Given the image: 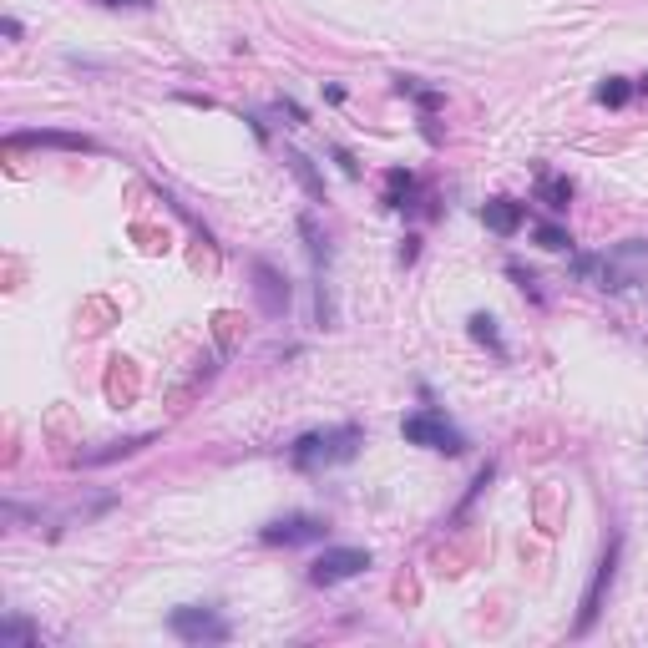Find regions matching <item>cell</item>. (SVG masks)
<instances>
[{
	"label": "cell",
	"mask_w": 648,
	"mask_h": 648,
	"mask_svg": "<svg viewBox=\"0 0 648 648\" xmlns=\"http://www.w3.org/2000/svg\"><path fill=\"white\" fill-rule=\"evenodd\" d=\"M365 446V431L355 421H340V426H319V431H304L294 446H289V466L294 471H330V466H350Z\"/></svg>",
	"instance_id": "1"
},
{
	"label": "cell",
	"mask_w": 648,
	"mask_h": 648,
	"mask_svg": "<svg viewBox=\"0 0 648 648\" xmlns=\"http://www.w3.org/2000/svg\"><path fill=\"white\" fill-rule=\"evenodd\" d=\"M21 147H56V152H102L97 137L87 132H6V152H21Z\"/></svg>",
	"instance_id": "8"
},
{
	"label": "cell",
	"mask_w": 648,
	"mask_h": 648,
	"mask_svg": "<svg viewBox=\"0 0 648 648\" xmlns=\"http://www.w3.org/2000/svg\"><path fill=\"white\" fill-rule=\"evenodd\" d=\"M400 436L411 441V446H426V451H441V456H466L471 441L436 411V405H421V411H411L400 421Z\"/></svg>",
	"instance_id": "2"
},
{
	"label": "cell",
	"mask_w": 648,
	"mask_h": 648,
	"mask_svg": "<svg viewBox=\"0 0 648 648\" xmlns=\"http://www.w3.org/2000/svg\"><path fill=\"white\" fill-rule=\"evenodd\" d=\"M41 638V628L31 623V618H0V643H6V648H21V643H36Z\"/></svg>",
	"instance_id": "18"
},
{
	"label": "cell",
	"mask_w": 648,
	"mask_h": 648,
	"mask_svg": "<svg viewBox=\"0 0 648 648\" xmlns=\"http://www.w3.org/2000/svg\"><path fill=\"white\" fill-rule=\"evenodd\" d=\"M254 299H259V309H264L269 319H284V314H289V304H294L289 279H284L269 259H254Z\"/></svg>",
	"instance_id": "7"
},
{
	"label": "cell",
	"mask_w": 648,
	"mask_h": 648,
	"mask_svg": "<svg viewBox=\"0 0 648 648\" xmlns=\"http://www.w3.org/2000/svg\"><path fill=\"white\" fill-rule=\"evenodd\" d=\"M416 254H421V233H405V238H400V264L411 269V264H416Z\"/></svg>",
	"instance_id": "23"
},
{
	"label": "cell",
	"mask_w": 648,
	"mask_h": 648,
	"mask_svg": "<svg viewBox=\"0 0 648 648\" xmlns=\"http://www.w3.org/2000/svg\"><path fill=\"white\" fill-rule=\"evenodd\" d=\"M274 112H279V117H289V127H304V122H309V112H304L294 97H279V102H274Z\"/></svg>",
	"instance_id": "21"
},
{
	"label": "cell",
	"mask_w": 648,
	"mask_h": 648,
	"mask_svg": "<svg viewBox=\"0 0 648 648\" xmlns=\"http://www.w3.org/2000/svg\"><path fill=\"white\" fill-rule=\"evenodd\" d=\"M0 31H6V36H11V41H21V36H26V31H21V21H16V16H6V21H0Z\"/></svg>",
	"instance_id": "26"
},
{
	"label": "cell",
	"mask_w": 648,
	"mask_h": 648,
	"mask_svg": "<svg viewBox=\"0 0 648 648\" xmlns=\"http://www.w3.org/2000/svg\"><path fill=\"white\" fill-rule=\"evenodd\" d=\"M633 97H648V71H643V76L633 81Z\"/></svg>",
	"instance_id": "27"
},
{
	"label": "cell",
	"mask_w": 648,
	"mask_h": 648,
	"mask_svg": "<svg viewBox=\"0 0 648 648\" xmlns=\"http://www.w3.org/2000/svg\"><path fill=\"white\" fill-rule=\"evenodd\" d=\"M284 162H289V173L304 183V193H309L314 203H324V173L314 168V157H309V152H299V147H284Z\"/></svg>",
	"instance_id": "14"
},
{
	"label": "cell",
	"mask_w": 648,
	"mask_h": 648,
	"mask_svg": "<svg viewBox=\"0 0 648 648\" xmlns=\"http://www.w3.org/2000/svg\"><path fill=\"white\" fill-rule=\"evenodd\" d=\"M324 537H330V522L314 517V512H284V517L259 527L264 547H309V542H324Z\"/></svg>",
	"instance_id": "6"
},
{
	"label": "cell",
	"mask_w": 648,
	"mask_h": 648,
	"mask_svg": "<svg viewBox=\"0 0 648 648\" xmlns=\"http://www.w3.org/2000/svg\"><path fill=\"white\" fill-rule=\"evenodd\" d=\"M370 562H375L370 547H324V552L309 562V583H314V588H340V583L360 578Z\"/></svg>",
	"instance_id": "5"
},
{
	"label": "cell",
	"mask_w": 648,
	"mask_h": 648,
	"mask_svg": "<svg viewBox=\"0 0 648 648\" xmlns=\"http://www.w3.org/2000/svg\"><path fill=\"white\" fill-rule=\"evenodd\" d=\"M537 203L547 208V213H567V203H573V193H578V183L567 178V173H547V168H537Z\"/></svg>",
	"instance_id": "12"
},
{
	"label": "cell",
	"mask_w": 648,
	"mask_h": 648,
	"mask_svg": "<svg viewBox=\"0 0 648 648\" xmlns=\"http://www.w3.org/2000/svg\"><path fill=\"white\" fill-rule=\"evenodd\" d=\"M593 102H598V107H608V112L628 107V102H633V81H628V76H603L598 87H593Z\"/></svg>",
	"instance_id": "16"
},
{
	"label": "cell",
	"mask_w": 648,
	"mask_h": 648,
	"mask_svg": "<svg viewBox=\"0 0 648 648\" xmlns=\"http://www.w3.org/2000/svg\"><path fill=\"white\" fill-rule=\"evenodd\" d=\"M466 335L476 340V345H486L497 360H507V340H502V330H497V319L486 314V309H476V314H466Z\"/></svg>",
	"instance_id": "15"
},
{
	"label": "cell",
	"mask_w": 648,
	"mask_h": 648,
	"mask_svg": "<svg viewBox=\"0 0 648 648\" xmlns=\"http://www.w3.org/2000/svg\"><path fill=\"white\" fill-rule=\"evenodd\" d=\"M395 92L416 102V112H421V132H426V142H436V127H431V122H436V112H441L446 97H441L436 87H426L421 76H395Z\"/></svg>",
	"instance_id": "11"
},
{
	"label": "cell",
	"mask_w": 648,
	"mask_h": 648,
	"mask_svg": "<svg viewBox=\"0 0 648 648\" xmlns=\"http://www.w3.org/2000/svg\"><path fill=\"white\" fill-rule=\"evenodd\" d=\"M97 6H112V11H122V6H127V11H147L152 0H97Z\"/></svg>",
	"instance_id": "25"
},
{
	"label": "cell",
	"mask_w": 648,
	"mask_h": 648,
	"mask_svg": "<svg viewBox=\"0 0 648 648\" xmlns=\"http://www.w3.org/2000/svg\"><path fill=\"white\" fill-rule=\"evenodd\" d=\"M476 218L492 228L497 238H517L522 223H527V203H517V198H486V203L476 208Z\"/></svg>",
	"instance_id": "10"
},
{
	"label": "cell",
	"mask_w": 648,
	"mask_h": 648,
	"mask_svg": "<svg viewBox=\"0 0 648 648\" xmlns=\"http://www.w3.org/2000/svg\"><path fill=\"white\" fill-rule=\"evenodd\" d=\"M618 557H623V537L613 532L608 552H603V557H598V567H593V583H588V593H583V613H578V623H573V633H578V638H588V633H593V623L603 618V603H608V593H613V583H618Z\"/></svg>",
	"instance_id": "4"
},
{
	"label": "cell",
	"mask_w": 648,
	"mask_h": 648,
	"mask_svg": "<svg viewBox=\"0 0 648 648\" xmlns=\"http://www.w3.org/2000/svg\"><path fill=\"white\" fill-rule=\"evenodd\" d=\"M152 436H127V441H112L107 451H87L81 456V466H102V461H117V456H132V451H142Z\"/></svg>",
	"instance_id": "19"
},
{
	"label": "cell",
	"mask_w": 648,
	"mask_h": 648,
	"mask_svg": "<svg viewBox=\"0 0 648 648\" xmlns=\"http://www.w3.org/2000/svg\"><path fill=\"white\" fill-rule=\"evenodd\" d=\"M507 274H512V284H517V289H522L532 304H542V299H547V294H542V279H537V274H532L522 259H507Z\"/></svg>",
	"instance_id": "20"
},
{
	"label": "cell",
	"mask_w": 648,
	"mask_h": 648,
	"mask_svg": "<svg viewBox=\"0 0 648 648\" xmlns=\"http://www.w3.org/2000/svg\"><path fill=\"white\" fill-rule=\"evenodd\" d=\"M416 203H431V198H421V178H416L411 168H390V173H385L380 208H385V213H411Z\"/></svg>",
	"instance_id": "9"
},
{
	"label": "cell",
	"mask_w": 648,
	"mask_h": 648,
	"mask_svg": "<svg viewBox=\"0 0 648 648\" xmlns=\"http://www.w3.org/2000/svg\"><path fill=\"white\" fill-rule=\"evenodd\" d=\"M330 157H335V162H340V173H345V178H350V183H355V178H360V162H355V152H350V147H330Z\"/></svg>",
	"instance_id": "22"
},
{
	"label": "cell",
	"mask_w": 648,
	"mask_h": 648,
	"mask_svg": "<svg viewBox=\"0 0 648 648\" xmlns=\"http://www.w3.org/2000/svg\"><path fill=\"white\" fill-rule=\"evenodd\" d=\"M532 238H537V249H547V254H573V233H567L562 223H552V218L532 223Z\"/></svg>",
	"instance_id": "17"
},
{
	"label": "cell",
	"mask_w": 648,
	"mask_h": 648,
	"mask_svg": "<svg viewBox=\"0 0 648 648\" xmlns=\"http://www.w3.org/2000/svg\"><path fill=\"white\" fill-rule=\"evenodd\" d=\"M243 122H249V132H254V137H259V142H264V147H269V142H274V132H269V122H264V117H259V112H249V117H243Z\"/></svg>",
	"instance_id": "24"
},
{
	"label": "cell",
	"mask_w": 648,
	"mask_h": 648,
	"mask_svg": "<svg viewBox=\"0 0 648 648\" xmlns=\"http://www.w3.org/2000/svg\"><path fill=\"white\" fill-rule=\"evenodd\" d=\"M168 633L183 638V643H228L233 623L223 618L218 603H183V608L168 613Z\"/></svg>",
	"instance_id": "3"
},
{
	"label": "cell",
	"mask_w": 648,
	"mask_h": 648,
	"mask_svg": "<svg viewBox=\"0 0 648 648\" xmlns=\"http://www.w3.org/2000/svg\"><path fill=\"white\" fill-rule=\"evenodd\" d=\"M299 238H304V254L314 264V279H324V274H330V238L319 233L314 213H299Z\"/></svg>",
	"instance_id": "13"
}]
</instances>
